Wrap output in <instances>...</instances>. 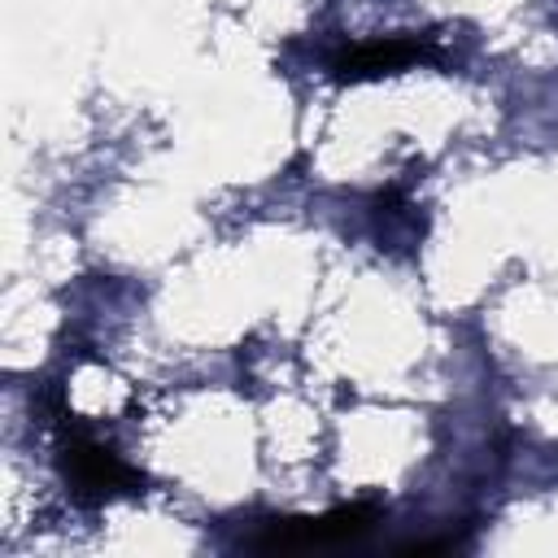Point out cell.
<instances>
[{"label":"cell","mask_w":558,"mask_h":558,"mask_svg":"<svg viewBox=\"0 0 558 558\" xmlns=\"http://www.w3.org/2000/svg\"><path fill=\"white\" fill-rule=\"evenodd\" d=\"M423 61H445V52L423 39V35H388V39H366V44H349L331 57V78L336 83H366V78H384V74H401L410 65Z\"/></svg>","instance_id":"3957f363"},{"label":"cell","mask_w":558,"mask_h":558,"mask_svg":"<svg viewBox=\"0 0 558 558\" xmlns=\"http://www.w3.org/2000/svg\"><path fill=\"white\" fill-rule=\"evenodd\" d=\"M61 471L65 480L74 484V493L83 501H105V497H118V493H140L144 475L135 466H126L109 445H100L83 423H74L65 414L61 423Z\"/></svg>","instance_id":"7a4b0ae2"},{"label":"cell","mask_w":558,"mask_h":558,"mask_svg":"<svg viewBox=\"0 0 558 558\" xmlns=\"http://www.w3.org/2000/svg\"><path fill=\"white\" fill-rule=\"evenodd\" d=\"M384 519L379 501H349L318 519H266L257 536H248V549L262 554H296V549H327L366 536Z\"/></svg>","instance_id":"6da1fadb"}]
</instances>
